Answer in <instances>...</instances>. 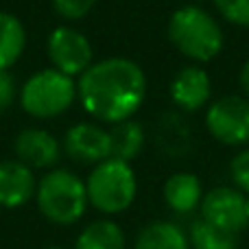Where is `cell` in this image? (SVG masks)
Wrapping results in <instances>:
<instances>
[{
  "instance_id": "cb8c5ba5",
  "label": "cell",
  "mask_w": 249,
  "mask_h": 249,
  "mask_svg": "<svg viewBox=\"0 0 249 249\" xmlns=\"http://www.w3.org/2000/svg\"><path fill=\"white\" fill-rule=\"evenodd\" d=\"M44 249H64V247H59V245H48V247H44Z\"/></svg>"
},
{
  "instance_id": "277c9868",
  "label": "cell",
  "mask_w": 249,
  "mask_h": 249,
  "mask_svg": "<svg viewBox=\"0 0 249 249\" xmlns=\"http://www.w3.org/2000/svg\"><path fill=\"white\" fill-rule=\"evenodd\" d=\"M18 101L24 114L35 121L59 118L77 103V79L48 66L22 83Z\"/></svg>"
},
{
  "instance_id": "44dd1931",
  "label": "cell",
  "mask_w": 249,
  "mask_h": 249,
  "mask_svg": "<svg viewBox=\"0 0 249 249\" xmlns=\"http://www.w3.org/2000/svg\"><path fill=\"white\" fill-rule=\"evenodd\" d=\"M230 177L232 186L249 195V146H243L230 162Z\"/></svg>"
},
{
  "instance_id": "6da1fadb",
  "label": "cell",
  "mask_w": 249,
  "mask_h": 249,
  "mask_svg": "<svg viewBox=\"0 0 249 249\" xmlns=\"http://www.w3.org/2000/svg\"><path fill=\"white\" fill-rule=\"evenodd\" d=\"M146 74L129 57L99 59L77 79V103L92 121L112 127L136 118L146 101Z\"/></svg>"
},
{
  "instance_id": "d4e9b609",
  "label": "cell",
  "mask_w": 249,
  "mask_h": 249,
  "mask_svg": "<svg viewBox=\"0 0 249 249\" xmlns=\"http://www.w3.org/2000/svg\"><path fill=\"white\" fill-rule=\"evenodd\" d=\"M190 2H195V4H201V2H208V0H190Z\"/></svg>"
},
{
  "instance_id": "d6986e66",
  "label": "cell",
  "mask_w": 249,
  "mask_h": 249,
  "mask_svg": "<svg viewBox=\"0 0 249 249\" xmlns=\"http://www.w3.org/2000/svg\"><path fill=\"white\" fill-rule=\"evenodd\" d=\"M212 4L225 22L249 29V0H212Z\"/></svg>"
},
{
  "instance_id": "8992f818",
  "label": "cell",
  "mask_w": 249,
  "mask_h": 249,
  "mask_svg": "<svg viewBox=\"0 0 249 249\" xmlns=\"http://www.w3.org/2000/svg\"><path fill=\"white\" fill-rule=\"evenodd\" d=\"M206 129L225 146H249V99L228 94L206 107Z\"/></svg>"
},
{
  "instance_id": "5b68a950",
  "label": "cell",
  "mask_w": 249,
  "mask_h": 249,
  "mask_svg": "<svg viewBox=\"0 0 249 249\" xmlns=\"http://www.w3.org/2000/svg\"><path fill=\"white\" fill-rule=\"evenodd\" d=\"M88 201L103 214H121L129 210L138 195V177L129 162L107 158L92 166L86 177Z\"/></svg>"
},
{
  "instance_id": "ac0fdd59",
  "label": "cell",
  "mask_w": 249,
  "mask_h": 249,
  "mask_svg": "<svg viewBox=\"0 0 249 249\" xmlns=\"http://www.w3.org/2000/svg\"><path fill=\"white\" fill-rule=\"evenodd\" d=\"M190 249H238V236L208 225L206 221H195L190 228Z\"/></svg>"
},
{
  "instance_id": "9c48e42d",
  "label": "cell",
  "mask_w": 249,
  "mask_h": 249,
  "mask_svg": "<svg viewBox=\"0 0 249 249\" xmlns=\"http://www.w3.org/2000/svg\"><path fill=\"white\" fill-rule=\"evenodd\" d=\"M61 149L70 160L88 166L112 158V140L109 129L96 121H81L68 127L61 140Z\"/></svg>"
},
{
  "instance_id": "9a60e30c",
  "label": "cell",
  "mask_w": 249,
  "mask_h": 249,
  "mask_svg": "<svg viewBox=\"0 0 249 249\" xmlns=\"http://www.w3.org/2000/svg\"><path fill=\"white\" fill-rule=\"evenodd\" d=\"M26 48V29L18 16L0 11V72L11 70Z\"/></svg>"
},
{
  "instance_id": "7a4b0ae2",
  "label": "cell",
  "mask_w": 249,
  "mask_h": 249,
  "mask_svg": "<svg viewBox=\"0 0 249 249\" xmlns=\"http://www.w3.org/2000/svg\"><path fill=\"white\" fill-rule=\"evenodd\" d=\"M166 33L175 51L199 66L210 64L225 48V33L219 18L195 2L181 4L171 13Z\"/></svg>"
},
{
  "instance_id": "603a6c76",
  "label": "cell",
  "mask_w": 249,
  "mask_h": 249,
  "mask_svg": "<svg viewBox=\"0 0 249 249\" xmlns=\"http://www.w3.org/2000/svg\"><path fill=\"white\" fill-rule=\"evenodd\" d=\"M238 88H241V94L249 99V57L241 66V72H238Z\"/></svg>"
},
{
  "instance_id": "8fae6325",
  "label": "cell",
  "mask_w": 249,
  "mask_h": 249,
  "mask_svg": "<svg viewBox=\"0 0 249 249\" xmlns=\"http://www.w3.org/2000/svg\"><path fill=\"white\" fill-rule=\"evenodd\" d=\"M61 142L44 127H26L13 140L16 160L33 171H51L61 158Z\"/></svg>"
},
{
  "instance_id": "4fadbf2b",
  "label": "cell",
  "mask_w": 249,
  "mask_h": 249,
  "mask_svg": "<svg viewBox=\"0 0 249 249\" xmlns=\"http://www.w3.org/2000/svg\"><path fill=\"white\" fill-rule=\"evenodd\" d=\"M164 201L171 208L175 214H190L201 206L203 199V188H201V179L195 173L188 171H179L173 173L166 181H164Z\"/></svg>"
},
{
  "instance_id": "5bb4252c",
  "label": "cell",
  "mask_w": 249,
  "mask_h": 249,
  "mask_svg": "<svg viewBox=\"0 0 249 249\" xmlns=\"http://www.w3.org/2000/svg\"><path fill=\"white\" fill-rule=\"evenodd\" d=\"M133 249H190V238L173 221H153L138 232Z\"/></svg>"
},
{
  "instance_id": "e0dca14e",
  "label": "cell",
  "mask_w": 249,
  "mask_h": 249,
  "mask_svg": "<svg viewBox=\"0 0 249 249\" xmlns=\"http://www.w3.org/2000/svg\"><path fill=\"white\" fill-rule=\"evenodd\" d=\"M74 249H127V238L121 225L112 219H99L83 228Z\"/></svg>"
},
{
  "instance_id": "52a82bcc",
  "label": "cell",
  "mask_w": 249,
  "mask_h": 249,
  "mask_svg": "<svg viewBox=\"0 0 249 249\" xmlns=\"http://www.w3.org/2000/svg\"><path fill=\"white\" fill-rule=\"evenodd\" d=\"M199 212L208 225L241 236L249 228V195L236 186H216L203 195Z\"/></svg>"
},
{
  "instance_id": "ba28073f",
  "label": "cell",
  "mask_w": 249,
  "mask_h": 249,
  "mask_svg": "<svg viewBox=\"0 0 249 249\" xmlns=\"http://www.w3.org/2000/svg\"><path fill=\"white\" fill-rule=\"evenodd\" d=\"M46 55L53 68L72 79H79L94 64V48L90 37L66 22L48 33Z\"/></svg>"
},
{
  "instance_id": "2e32d148",
  "label": "cell",
  "mask_w": 249,
  "mask_h": 249,
  "mask_svg": "<svg viewBox=\"0 0 249 249\" xmlns=\"http://www.w3.org/2000/svg\"><path fill=\"white\" fill-rule=\"evenodd\" d=\"M107 129H109V140H112V158L124 160V162L131 164L142 153L146 142V133L142 123H138L136 118H129V121L116 123Z\"/></svg>"
},
{
  "instance_id": "3957f363",
  "label": "cell",
  "mask_w": 249,
  "mask_h": 249,
  "mask_svg": "<svg viewBox=\"0 0 249 249\" xmlns=\"http://www.w3.org/2000/svg\"><path fill=\"white\" fill-rule=\"evenodd\" d=\"M35 201L46 221L55 225H74L86 214L88 190L86 179L68 168H51L37 179Z\"/></svg>"
},
{
  "instance_id": "ffe728a7",
  "label": "cell",
  "mask_w": 249,
  "mask_h": 249,
  "mask_svg": "<svg viewBox=\"0 0 249 249\" xmlns=\"http://www.w3.org/2000/svg\"><path fill=\"white\" fill-rule=\"evenodd\" d=\"M51 2L57 16L66 24H72V22H79L86 16H90L99 0H51Z\"/></svg>"
},
{
  "instance_id": "7c38bea8",
  "label": "cell",
  "mask_w": 249,
  "mask_h": 249,
  "mask_svg": "<svg viewBox=\"0 0 249 249\" xmlns=\"http://www.w3.org/2000/svg\"><path fill=\"white\" fill-rule=\"evenodd\" d=\"M37 177L20 160H0V208L16 210L35 199Z\"/></svg>"
},
{
  "instance_id": "30bf717a",
  "label": "cell",
  "mask_w": 249,
  "mask_h": 249,
  "mask_svg": "<svg viewBox=\"0 0 249 249\" xmlns=\"http://www.w3.org/2000/svg\"><path fill=\"white\" fill-rule=\"evenodd\" d=\"M168 96L181 112H201L212 103V77L203 66L188 64L179 68L171 79Z\"/></svg>"
},
{
  "instance_id": "7402d4cb",
  "label": "cell",
  "mask_w": 249,
  "mask_h": 249,
  "mask_svg": "<svg viewBox=\"0 0 249 249\" xmlns=\"http://www.w3.org/2000/svg\"><path fill=\"white\" fill-rule=\"evenodd\" d=\"M18 94H20V88H18L13 74L9 72V70L0 72V112L11 107L18 101Z\"/></svg>"
}]
</instances>
